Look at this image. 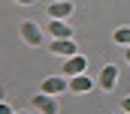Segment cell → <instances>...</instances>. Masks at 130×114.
<instances>
[{
  "mask_svg": "<svg viewBox=\"0 0 130 114\" xmlns=\"http://www.w3.org/2000/svg\"><path fill=\"white\" fill-rule=\"evenodd\" d=\"M33 108L39 114H58V96H48V93H39V96H33Z\"/></svg>",
  "mask_w": 130,
  "mask_h": 114,
  "instance_id": "6da1fadb",
  "label": "cell"
},
{
  "mask_svg": "<svg viewBox=\"0 0 130 114\" xmlns=\"http://www.w3.org/2000/svg\"><path fill=\"white\" fill-rule=\"evenodd\" d=\"M85 69H88V57L85 54H73V57H67V63H64V75H85Z\"/></svg>",
  "mask_w": 130,
  "mask_h": 114,
  "instance_id": "7a4b0ae2",
  "label": "cell"
},
{
  "mask_svg": "<svg viewBox=\"0 0 130 114\" xmlns=\"http://www.w3.org/2000/svg\"><path fill=\"white\" fill-rule=\"evenodd\" d=\"M64 90H70V81H67L64 75H58V78H45V81H42V93H48V96H61Z\"/></svg>",
  "mask_w": 130,
  "mask_h": 114,
  "instance_id": "3957f363",
  "label": "cell"
},
{
  "mask_svg": "<svg viewBox=\"0 0 130 114\" xmlns=\"http://www.w3.org/2000/svg\"><path fill=\"white\" fill-rule=\"evenodd\" d=\"M48 15L64 21L67 15H73V3H67V0H55V3H48Z\"/></svg>",
  "mask_w": 130,
  "mask_h": 114,
  "instance_id": "277c9868",
  "label": "cell"
},
{
  "mask_svg": "<svg viewBox=\"0 0 130 114\" xmlns=\"http://www.w3.org/2000/svg\"><path fill=\"white\" fill-rule=\"evenodd\" d=\"M21 36H24V42H27V45H39V42H42V33L36 30L33 21H24V24H21Z\"/></svg>",
  "mask_w": 130,
  "mask_h": 114,
  "instance_id": "5b68a950",
  "label": "cell"
},
{
  "mask_svg": "<svg viewBox=\"0 0 130 114\" xmlns=\"http://www.w3.org/2000/svg\"><path fill=\"white\" fill-rule=\"evenodd\" d=\"M115 81H118V69H115L112 63H109V66H103V72H100V87H103V90H112Z\"/></svg>",
  "mask_w": 130,
  "mask_h": 114,
  "instance_id": "8992f818",
  "label": "cell"
},
{
  "mask_svg": "<svg viewBox=\"0 0 130 114\" xmlns=\"http://www.w3.org/2000/svg\"><path fill=\"white\" fill-rule=\"evenodd\" d=\"M48 33H52L55 39H70V36H73V27H67L61 18H52V24H48Z\"/></svg>",
  "mask_w": 130,
  "mask_h": 114,
  "instance_id": "52a82bcc",
  "label": "cell"
},
{
  "mask_svg": "<svg viewBox=\"0 0 130 114\" xmlns=\"http://www.w3.org/2000/svg\"><path fill=\"white\" fill-rule=\"evenodd\" d=\"M91 87H94V81H91L88 75H73V78H70V90H73V93H88Z\"/></svg>",
  "mask_w": 130,
  "mask_h": 114,
  "instance_id": "ba28073f",
  "label": "cell"
},
{
  "mask_svg": "<svg viewBox=\"0 0 130 114\" xmlns=\"http://www.w3.org/2000/svg\"><path fill=\"white\" fill-rule=\"evenodd\" d=\"M52 51L61 54V57H73L76 54V45H73V39H55L52 42Z\"/></svg>",
  "mask_w": 130,
  "mask_h": 114,
  "instance_id": "9c48e42d",
  "label": "cell"
},
{
  "mask_svg": "<svg viewBox=\"0 0 130 114\" xmlns=\"http://www.w3.org/2000/svg\"><path fill=\"white\" fill-rule=\"evenodd\" d=\"M115 42L130 48V27H118V30H115Z\"/></svg>",
  "mask_w": 130,
  "mask_h": 114,
  "instance_id": "30bf717a",
  "label": "cell"
},
{
  "mask_svg": "<svg viewBox=\"0 0 130 114\" xmlns=\"http://www.w3.org/2000/svg\"><path fill=\"white\" fill-rule=\"evenodd\" d=\"M0 114H15V111H12V108H9L6 102H0Z\"/></svg>",
  "mask_w": 130,
  "mask_h": 114,
  "instance_id": "8fae6325",
  "label": "cell"
},
{
  "mask_svg": "<svg viewBox=\"0 0 130 114\" xmlns=\"http://www.w3.org/2000/svg\"><path fill=\"white\" fill-rule=\"evenodd\" d=\"M121 108H124V111L130 114V96H124V99H121Z\"/></svg>",
  "mask_w": 130,
  "mask_h": 114,
  "instance_id": "7c38bea8",
  "label": "cell"
},
{
  "mask_svg": "<svg viewBox=\"0 0 130 114\" xmlns=\"http://www.w3.org/2000/svg\"><path fill=\"white\" fill-rule=\"evenodd\" d=\"M15 3H21V6H33L36 0H15Z\"/></svg>",
  "mask_w": 130,
  "mask_h": 114,
  "instance_id": "4fadbf2b",
  "label": "cell"
},
{
  "mask_svg": "<svg viewBox=\"0 0 130 114\" xmlns=\"http://www.w3.org/2000/svg\"><path fill=\"white\" fill-rule=\"evenodd\" d=\"M124 57H127V63H130V48H127V51H124Z\"/></svg>",
  "mask_w": 130,
  "mask_h": 114,
  "instance_id": "5bb4252c",
  "label": "cell"
},
{
  "mask_svg": "<svg viewBox=\"0 0 130 114\" xmlns=\"http://www.w3.org/2000/svg\"><path fill=\"white\" fill-rule=\"evenodd\" d=\"M18 114H30V111H18Z\"/></svg>",
  "mask_w": 130,
  "mask_h": 114,
  "instance_id": "9a60e30c",
  "label": "cell"
}]
</instances>
